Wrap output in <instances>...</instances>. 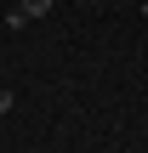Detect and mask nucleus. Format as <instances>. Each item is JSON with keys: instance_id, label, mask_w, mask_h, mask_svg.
I'll return each mask as SVG.
<instances>
[{"instance_id": "f03ea898", "label": "nucleus", "mask_w": 148, "mask_h": 153, "mask_svg": "<svg viewBox=\"0 0 148 153\" xmlns=\"http://www.w3.org/2000/svg\"><path fill=\"white\" fill-rule=\"evenodd\" d=\"M0 114H11V91L6 85H0Z\"/></svg>"}, {"instance_id": "7ed1b4c3", "label": "nucleus", "mask_w": 148, "mask_h": 153, "mask_svg": "<svg viewBox=\"0 0 148 153\" xmlns=\"http://www.w3.org/2000/svg\"><path fill=\"white\" fill-rule=\"evenodd\" d=\"M143 17H148V0H143Z\"/></svg>"}, {"instance_id": "f257e3e1", "label": "nucleus", "mask_w": 148, "mask_h": 153, "mask_svg": "<svg viewBox=\"0 0 148 153\" xmlns=\"http://www.w3.org/2000/svg\"><path fill=\"white\" fill-rule=\"evenodd\" d=\"M46 11H51V0H17V11H11L6 23H11V28H23L29 17H46Z\"/></svg>"}]
</instances>
